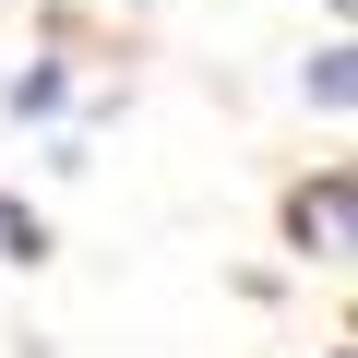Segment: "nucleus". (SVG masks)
I'll list each match as a JSON object with an SVG mask.
<instances>
[{
    "instance_id": "nucleus-1",
    "label": "nucleus",
    "mask_w": 358,
    "mask_h": 358,
    "mask_svg": "<svg viewBox=\"0 0 358 358\" xmlns=\"http://www.w3.org/2000/svg\"><path fill=\"white\" fill-rule=\"evenodd\" d=\"M287 227H299L310 251H346V179H322V192H299V203H287Z\"/></svg>"
}]
</instances>
